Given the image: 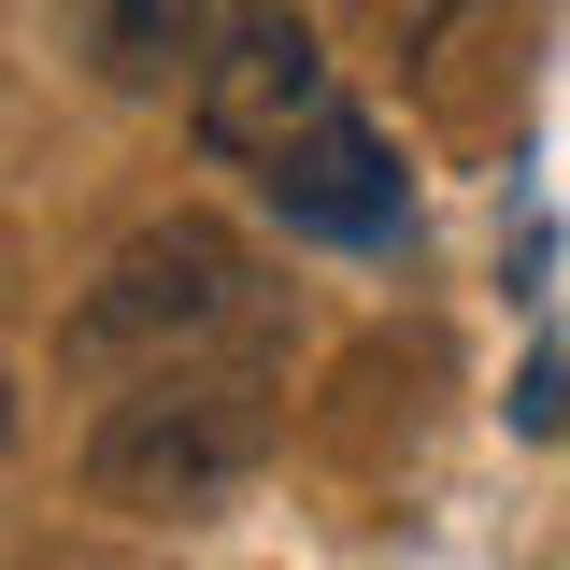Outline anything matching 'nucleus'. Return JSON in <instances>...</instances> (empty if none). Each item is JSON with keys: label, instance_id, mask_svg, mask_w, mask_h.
Returning <instances> with one entry per match:
<instances>
[{"label": "nucleus", "instance_id": "obj_4", "mask_svg": "<svg viewBox=\"0 0 570 570\" xmlns=\"http://www.w3.org/2000/svg\"><path fill=\"white\" fill-rule=\"evenodd\" d=\"M257 186H272V214L285 228H299V243H356V257H385V243H400V228H414V186H400V142L371 129V115H328V129H299L272 157V171H257Z\"/></svg>", "mask_w": 570, "mask_h": 570}, {"label": "nucleus", "instance_id": "obj_5", "mask_svg": "<svg viewBox=\"0 0 570 570\" xmlns=\"http://www.w3.org/2000/svg\"><path fill=\"white\" fill-rule=\"evenodd\" d=\"M58 58L100 100H171L214 58V0H58Z\"/></svg>", "mask_w": 570, "mask_h": 570}, {"label": "nucleus", "instance_id": "obj_1", "mask_svg": "<svg viewBox=\"0 0 570 570\" xmlns=\"http://www.w3.org/2000/svg\"><path fill=\"white\" fill-rule=\"evenodd\" d=\"M257 471H272V400L243 371H200V356L115 385L86 414V456H71V485L100 499V513H142V528H186L214 499H243Z\"/></svg>", "mask_w": 570, "mask_h": 570}, {"label": "nucleus", "instance_id": "obj_3", "mask_svg": "<svg viewBox=\"0 0 570 570\" xmlns=\"http://www.w3.org/2000/svg\"><path fill=\"white\" fill-rule=\"evenodd\" d=\"M343 115V58H328V29L299 14V0H228L214 14V58L186 86V129L200 157H243V171H272L299 129H328Z\"/></svg>", "mask_w": 570, "mask_h": 570}, {"label": "nucleus", "instance_id": "obj_6", "mask_svg": "<svg viewBox=\"0 0 570 570\" xmlns=\"http://www.w3.org/2000/svg\"><path fill=\"white\" fill-rule=\"evenodd\" d=\"M343 14H356V43H371V58L428 71L442 43H456V29H471V14H485V0H343Z\"/></svg>", "mask_w": 570, "mask_h": 570}, {"label": "nucleus", "instance_id": "obj_2", "mask_svg": "<svg viewBox=\"0 0 570 570\" xmlns=\"http://www.w3.org/2000/svg\"><path fill=\"white\" fill-rule=\"evenodd\" d=\"M243 299H257L243 228H214V214H157V228H129L100 272L71 285V314H58V371H86V385L186 371L200 343H228V328H243Z\"/></svg>", "mask_w": 570, "mask_h": 570}]
</instances>
